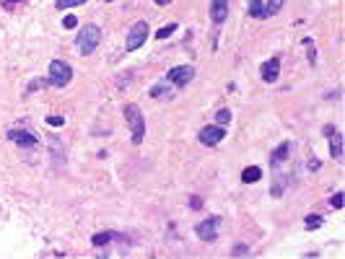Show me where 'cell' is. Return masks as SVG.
<instances>
[{
	"label": "cell",
	"mask_w": 345,
	"mask_h": 259,
	"mask_svg": "<svg viewBox=\"0 0 345 259\" xmlns=\"http://www.w3.org/2000/svg\"><path fill=\"white\" fill-rule=\"evenodd\" d=\"M99 42H101V29H99L96 24H86L81 32H78V37H76V47H78V52H81L83 57H88V55L96 52Z\"/></svg>",
	"instance_id": "1"
},
{
	"label": "cell",
	"mask_w": 345,
	"mask_h": 259,
	"mask_svg": "<svg viewBox=\"0 0 345 259\" xmlns=\"http://www.w3.org/2000/svg\"><path fill=\"white\" fill-rule=\"evenodd\" d=\"M125 119H127V125H130L132 143L140 145L143 138H145V119H143V112H140L135 104H127V106H125Z\"/></svg>",
	"instance_id": "2"
},
{
	"label": "cell",
	"mask_w": 345,
	"mask_h": 259,
	"mask_svg": "<svg viewBox=\"0 0 345 259\" xmlns=\"http://www.w3.org/2000/svg\"><path fill=\"white\" fill-rule=\"evenodd\" d=\"M70 81H73V68L68 63H63V60H52L50 63V86L65 88Z\"/></svg>",
	"instance_id": "3"
},
{
	"label": "cell",
	"mask_w": 345,
	"mask_h": 259,
	"mask_svg": "<svg viewBox=\"0 0 345 259\" xmlns=\"http://www.w3.org/2000/svg\"><path fill=\"white\" fill-rule=\"evenodd\" d=\"M148 39V24L145 21H135L130 26V32H127V42H125V50L127 52H135V50H140L143 44Z\"/></svg>",
	"instance_id": "4"
},
{
	"label": "cell",
	"mask_w": 345,
	"mask_h": 259,
	"mask_svg": "<svg viewBox=\"0 0 345 259\" xmlns=\"http://www.w3.org/2000/svg\"><path fill=\"white\" fill-rule=\"evenodd\" d=\"M195 78V68L192 65H177L166 73V81L174 86V88H185L190 81Z\"/></svg>",
	"instance_id": "5"
},
{
	"label": "cell",
	"mask_w": 345,
	"mask_h": 259,
	"mask_svg": "<svg viewBox=\"0 0 345 259\" xmlns=\"http://www.w3.org/2000/svg\"><path fill=\"white\" fill-rule=\"evenodd\" d=\"M218 228H221V218L213 215V218H208V220H203V223L195 225V233H198L200 241H216Z\"/></svg>",
	"instance_id": "6"
},
{
	"label": "cell",
	"mask_w": 345,
	"mask_h": 259,
	"mask_svg": "<svg viewBox=\"0 0 345 259\" xmlns=\"http://www.w3.org/2000/svg\"><path fill=\"white\" fill-rule=\"evenodd\" d=\"M8 140H13L19 148H37V143H39V138L34 132H29V130H24V127H13V130H8Z\"/></svg>",
	"instance_id": "7"
},
{
	"label": "cell",
	"mask_w": 345,
	"mask_h": 259,
	"mask_svg": "<svg viewBox=\"0 0 345 259\" xmlns=\"http://www.w3.org/2000/svg\"><path fill=\"white\" fill-rule=\"evenodd\" d=\"M223 138H226V130H223L221 125H208V127H203L200 135H198V140H200L203 145H218Z\"/></svg>",
	"instance_id": "8"
},
{
	"label": "cell",
	"mask_w": 345,
	"mask_h": 259,
	"mask_svg": "<svg viewBox=\"0 0 345 259\" xmlns=\"http://www.w3.org/2000/svg\"><path fill=\"white\" fill-rule=\"evenodd\" d=\"M260 75H262L265 83H275V81L280 78V55H273V57L267 60V63H262Z\"/></svg>",
	"instance_id": "9"
},
{
	"label": "cell",
	"mask_w": 345,
	"mask_h": 259,
	"mask_svg": "<svg viewBox=\"0 0 345 259\" xmlns=\"http://www.w3.org/2000/svg\"><path fill=\"white\" fill-rule=\"evenodd\" d=\"M324 135L329 138V153H332L335 161H340L342 158V135L332 125H324Z\"/></svg>",
	"instance_id": "10"
},
{
	"label": "cell",
	"mask_w": 345,
	"mask_h": 259,
	"mask_svg": "<svg viewBox=\"0 0 345 259\" xmlns=\"http://www.w3.org/2000/svg\"><path fill=\"white\" fill-rule=\"evenodd\" d=\"M229 19V0H211V21L221 26Z\"/></svg>",
	"instance_id": "11"
},
{
	"label": "cell",
	"mask_w": 345,
	"mask_h": 259,
	"mask_svg": "<svg viewBox=\"0 0 345 259\" xmlns=\"http://www.w3.org/2000/svg\"><path fill=\"white\" fill-rule=\"evenodd\" d=\"M288 153H291V143L283 140V143L273 150V153H270V166H273V169H280V163H286Z\"/></svg>",
	"instance_id": "12"
},
{
	"label": "cell",
	"mask_w": 345,
	"mask_h": 259,
	"mask_svg": "<svg viewBox=\"0 0 345 259\" xmlns=\"http://www.w3.org/2000/svg\"><path fill=\"white\" fill-rule=\"evenodd\" d=\"M151 99H163V101L174 99V86H171L169 81H161V83H156V86L151 88Z\"/></svg>",
	"instance_id": "13"
},
{
	"label": "cell",
	"mask_w": 345,
	"mask_h": 259,
	"mask_svg": "<svg viewBox=\"0 0 345 259\" xmlns=\"http://www.w3.org/2000/svg\"><path fill=\"white\" fill-rule=\"evenodd\" d=\"M262 179V169L260 166H247V169L242 171V181L244 184H254V181Z\"/></svg>",
	"instance_id": "14"
},
{
	"label": "cell",
	"mask_w": 345,
	"mask_h": 259,
	"mask_svg": "<svg viewBox=\"0 0 345 259\" xmlns=\"http://www.w3.org/2000/svg\"><path fill=\"white\" fill-rule=\"evenodd\" d=\"M117 238V233L114 231H101V233H94V238H91V243L94 246H109V243Z\"/></svg>",
	"instance_id": "15"
},
{
	"label": "cell",
	"mask_w": 345,
	"mask_h": 259,
	"mask_svg": "<svg viewBox=\"0 0 345 259\" xmlns=\"http://www.w3.org/2000/svg\"><path fill=\"white\" fill-rule=\"evenodd\" d=\"M249 16L252 19H267V11L262 0H249Z\"/></svg>",
	"instance_id": "16"
},
{
	"label": "cell",
	"mask_w": 345,
	"mask_h": 259,
	"mask_svg": "<svg viewBox=\"0 0 345 259\" xmlns=\"http://www.w3.org/2000/svg\"><path fill=\"white\" fill-rule=\"evenodd\" d=\"M322 223H324V220H322V215H306V218H304V225L309 228V231H317V228H319Z\"/></svg>",
	"instance_id": "17"
},
{
	"label": "cell",
	"mask_w": 345,
	"mask_h": 259,
	"mask_svg": "<svg viewBox=\"0 0 345 259\" xmlns=\"http://www.w3.org/2000/svg\"><path fill=\"white\" fill-rule=\"evenodd\" d=\"M86 0H57L55 3V8L57 11H68V8H76V6H83Z\"/></svg>",
	"instance_id": "18"
},
{
	"label": "cell",
	"mask_w": 345,
	"mask_h": 259,
	"mask_svg": "<svg viewBox=\"0 0 345 259\" xmlns=\"http://www.w3.org/2000/svg\"><path fill=\"white\" fill-rule=\"evenodd\" d=\"M174 32H177V24H166V26H161L156 32V39H169Z\"/></svg>",
	"instance_id": "19"
},
{
	"label": "cell",
	"mask_w": 345,
	"mask_h": 259,
	"mask_svg": "<svg viewBox=\"0 0 345 259\" xmlns=\"http://www.w3.org/2000/svg\"><path fill=\"white\" fill-rule=\"evenodd\" d=\"M304 44H306V60H309V65H317V50H314L311 39H304Z\"/></svg>",
	"instance_id": "20"
},
{
	"label": "cell",
	"mask_w": 345,
	"mask_h": 259,
	"mask_svg": "<svg viewBox=\"0 0 345 259\" xmlns=\"http://www.w3.org/2000/svg\"><path fill=\"white\" fill-rule=\"evenodd\" d=\"M283 3H286V0H270V3L265 6V11H267V19H270V16H275V13L283 8Z\"/></svg>",
	"instance_id": "21"
},
{
	"label": "cell",
	"mask_w": 345,
	"mask_h": 259,
	"mask_svg": "<svg viewBox=\"0 0 345 259\" xmlns=\"http://www.w3.org/2000/svg\"><path fill=\"white\" fill-rule=\"evenodd\" d=\"M216 119H218V125H221V127H226L229 122H231V112H229V109H221V112L216 114Z\"/></svg>",
	"instance_id": "22"
},
{
	"label": "cell",
	"mask_w": 345,
	"mask_h": 259,
	"mask_svg": "<svg viewBox=\"0 0 345 259\" xmlns=\"http://www.w3.org/2000/svg\"><path fill=\"white\" fill-rule=\"evenodd\" d=\"M329 205H332L335 210H340V207L345 205V194H342V192H337V194H332V200H329Z\"/></svg>",
	"instance_id": "23"
},
{
	"label": "cell",
	"mask_w": 345,
	"mask_h": 259,
	"mask_svg": "<svg viewBox=\"0 0 345 259\" xmlns=\"http://www.w3.org/2000/svg\"><path fill=\"white\" fill-rule=\"evenodd\" d=\"M44 86H50V81H32V83H29V88H26V94H32V91H39V88H44Z\"/></svg>",
	"instance_id": "24"
},
{
	"label": "cell",
	"mask_w": 345,
	"mask_h": 259,
	"mask_svg": "<svg viewBox=\"0 0 345 259\" xmlns=\"http://www.w3.org/2000/svg\"><path fill=\"white\" fill-rule=\"evenodd\" d=\"M47 125H50V127H63V125H65V119H63V117L50 114V117H47Z\"/></svg>",
	"instance_id": "25"
},
{
	"label": "cell",
	"mask_w": 345,
	"mask_h": 259,
	"mask_svg": "<svg viewBox=\"0 0 345 259\" xmlns=\"http://www.w3.org/2000/svg\"><path fill=\"white\" fill-rule=\"evenodd\" d=\"M76 24H78V16H65V19H63V26H65V29H76Z\"/></svg>",
	"instance_id": "26"
},
{
	"label": "cell",
	"mask_w": 345,
	"mask_h": 259,
	"mask_svg": "<svg viewBox=\"0 0 345 259\" xmlns=\"http://www.w3.org/2000/svg\"><path fill=\"white\" fill-rule=\"evenodd\" d=\"M190 207H192V210H200V207H203V200H200V197H192V200H190Z\"/></svg>",
	"instance_id": "27"
},
{
	"label": "cell",
	"mask_w": 345,
	"mask_h": 259,
	"mask_svg": "<svg viewBox=\"0 0 345 259\" xmlns=\"http://www.w3.org/2000/svg\"><path fill=\"white\" fill-rule=\"evenodd\" d=\"M247 251H249V249L242 243V246H234V251H231V254H234V256H242V254H247Z\"/></svg>",
	"instance_id": "28"
},
{
	"label": "cell",
	"mask_w": 345,
	"mask_h": 259,
	"mask_svg": "<svg viewBox=\"0 0 345 259\" xmlns=\"http://www.w3.org/2000/svg\"><path fill=\"white\" fill-rule=\"evenodd\" d=\"M319 166H322V163H319L317 158H309V169H311V171H317V169H319Z\"/></svg>",
	"instance_id": "29"
},
{
	"label": "cell",
	"mask_w": 345,
	"mask_h": 259,
	"mask_svg": "<svg viewBox=\"0 0 345 259\" xmlns=\"http://www.w3.org/2000/svg\"><path fill=\"white\" fill-rule=\"evenodd\" d=\"M153 3H156V6H169L171 0H153Z\"/></svg>",
	"instance_id": "30"
},
{
	"label": "cell",
	"mask_w": 345,
	"mask_h": 259,
	"mask_svg": "<svg viewBox=\"0 0 345 259\" xmlns=\"http://www.w3.org/2000/svg\"><path fill=\"white\" fill-rule=\"evenodd\" d=\"M16 3H21V0H6V6H16Z\"/></svg>",
	"instance_id": "31"
},
{
	"label": "cell",
	"mask_w": 345,
	"mask_h": 259,
	"mask_svg": "<svg viewBox=\"0 0 345 259\" xmlns=\"http://www.w3.org/2000/svg\"><path fill=\"white\" fill-rule=\"evenodd\" d=\"M107 3H112V0H107Z\"/></svg>",
	"instance_id": "32"
}]
</instances>
